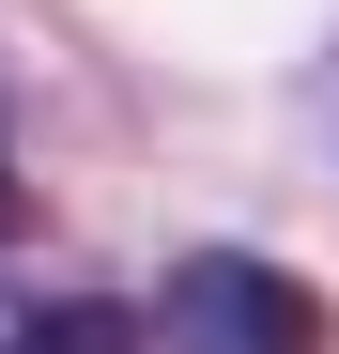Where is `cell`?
<instances>
[{
	"label": "cell",
	"mask_w": 339,
	"mask_h": 354,
	"mask_svg": "<svg viewBox=\"0 0 339 354\" xmlns=\"http://www.w3.org/2000/svg\"><path fill=\"white\" fill-rule=\"evenodd\" d=\"M154 339L170 354H324V292L277 277V262H247V247H201V262H170Z\"/></svg>",
	"instance_id": "1"
},
{
	"label": "cell",
	"mask_w": 339,
	"mask_h": 354,
	"mask_svg": "<svg viewBox=\"0 0 339 354\" xmlns=\"http://www.w3.org/2000/svg\"><path fill=\"white\" fill-rule=\"evenodd\" d=\"M154 324L108 308V292H31V308H0V354H139Z\"/></svg>",
	"instance_id": "2"
}]
</instances>
